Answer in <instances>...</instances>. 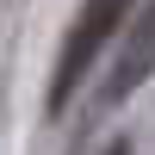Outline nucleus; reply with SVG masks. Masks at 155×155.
<instances>
[{"label":"nucleus","instance_id":"1","mask_svg":"<svg viewBox=\"0 0 155 155\" xmlns=\"http://www.w3.org/2000/svg\"><path fill=\"white\" fill-rule=\"evenodd\" d=\"M130 19V0H81L68 37H62V56H56V74H50V118L68 112V99L81 93V81L93 74V62L106 56V44L124 31Z\"/></svg>","mask_w":155,"mask_h":155},{"label":"nucleus","instance_id":"2","mask_svg":"<svg viewBox=\"0 0 155 155\" xmlns=\"http://www.w3.org/2000/svg\"><path fill=\"white\" fill-rule=\"evenodd\" d=\"M155 74V0L137 6V19H124V44L118 56H112V74H106V106H118V99H130L137 87H143Z\"/></svg>","mask_w":155,"mask_h":155},{"label":"nucleus","instance_id":"3","mask_svg":"<svg viewBox=\"0 0 155 155\" xmlns=\"http://www.w3.org/2000/svg\"><path fill=\"white\" fill-rule=\"evenodd\" d=\"M112 155H124V149H112Z\"/></svg>","mask_w":155,"mask_h":155}]
</instances>
